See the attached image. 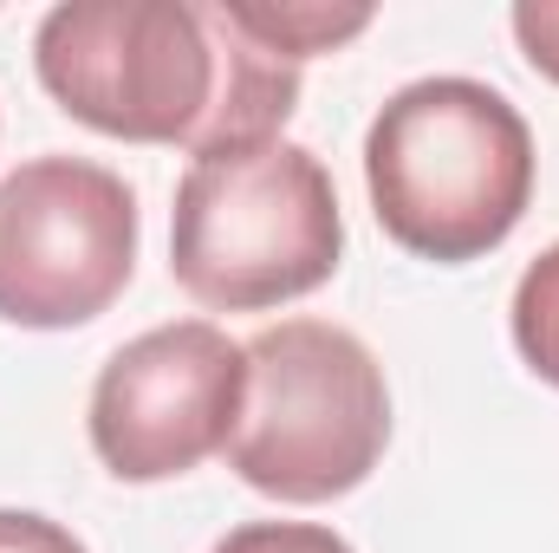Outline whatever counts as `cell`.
I'll return each instance as SVG.
<instances>
[{
    "label": "cell",
    "mask_w": 559,
    "mask_h": 553,
    "mask_svg": "<svg viewBox=\"0 0 559 553\" xmlns=\"http://www.w3.org/2000/svg\"><path fill=\"white\" fill-rule=\"evenodd\" d=\"M33 72L85 131L189 156L280 138L299 105V66L228 0H66L33 33Z\"/></svg>",
    "instance_id": "cell-1"
},
{
    "label": "cell",
    "mask_w": 559,
    "mask_h": 553,
    "mask_svg": "<svg viewBox=\"0 0 559 553\" xmlns=\"http://www.w3.org/2000/svg\"><path fill=\"white\" fill-rule=\"evenodd\" d=\"M365 189L397 248L436 268L481 261L534 202V131L481 79H417L371 118Z\"/></svg>",
    "instance_id": "cell-2"
},
{
    "label": "cell",
    "mask_w": 559,
    "mask_h": 553,
    "mask_svg": "<svg viewBox=\"0 0 559 553\" xmlns=\"http://www.w3.org/2000/svg\"><path fill=\"white\" fill-rule=\"evenodd\" d=\"M345 215L306 143L195 156L169 209V274L209 313H267L338 274Z\"/></svg>",
    "instance_id": "cell-3"
},
{
    "label": "cell",
    "mask_w": 559,
    "mask_h": 553,
    "mask_svg": "<svg viewBox=\"0 0 559 553\" xmlns=\"http://www.w3.org/2000/svg\"><path fill=\"white\" fill-rule=\"evenodd\" d=\"M248 404L228 469L293 508L352 495L391 443V391L371 345L332 319H280L248 345Z\"/></svg>",
    "instance_id": "cell-4"
},
{
    "label": "cell",
    "mask_w": 559,
    "mask_h": 553,
    "mask_svg": "<svg viewBox=\"0 0 559 553\" xmlns=\"http://www.w3.org/2000/svg\"><path fill=\"white\" fill-rule=\"evenodd\" d=\"M138 268V196L92 156H33L0 176V319L92 326Z\"/></svg>",
    "instance_id": "cell-5"
},
{
    "label": "cell",
    "mask_w": 559,
    "mask_h": 553,
    "mask_svg": "<svg viewBox=\"0 0 559 553\" xmlns=\"http://www.w3.org/2000/svg\"><path fill=\"white\" fill-rule=\"evenodd\" d=\"M241 404L248 352L209 319H176L105 358L85 423L118 482H169L228 449Z\"/></svg>",
    "instance_id": "cell-6"
},
{
    "label": "cell",
    "mask_w": 559,
    "mask_h": 553,
    "mask_svg": "<svg viewBox=\"0 0 559 553\" xmlns=\"http://www.w3.org/2000/svg\"><path fill=\"white\" fill-rule=\"evenodd\" d=\"M235 20L280 59L306 66L312 52H338L371 26V7H325V0H228Z\"/></svg>",
    "instance_id": "cell-7"
},
{
    "label": "cell",
    "mask_w": 559,
    "mask_h": 553,
    "mask_svg": "<svg viewBox=\"0 0 559 553\" xmlns=\"http://www.w3.org/2000/svg\"><path fill=\"white\" fill-rule=\"evenodd\" d=\"M508 319H514V345H521L527 372L559 391V242L521 274Z\"/></svg>",
    "instance_id": "cell-8"
},
{
    "label": "cell",
    "mask_w": 559,
    "mask_h": 553,
    "mask_svg": "<svg viewBox=\"0 0 559 553\" xmlns=\"http://www.w3.org/2000/svg\"><path fill=\"white\" fill-rule=\"evenodd\" d=\"M209 553H352V541L319 521H248V528L222 534Z\"/></svg>",
    "instance_id": "cell-9"
},
{
    "label": "cell",
    "mask_w": 559,
    "mask_h": 553,
    "mask_svg": "<svg viewBox=\"0 0 559 553\" xmlns=\"http://www.w3.org/2000/svg\"><path fill=\"white\" fill-rule=\"evenodd\" d=\"M508 20H514V39H521L527 66L559 85V0H521Z\"/></svg>",
    "instance_id": "cell-10"
},
{
    "label": "cell",
    "mask_w": 559,
    "mask_h": 553,
    "mask_svg": "<svg viewBox=\"0 0 559 553\" xmlns=\"http://www.w3.org/2000/svg\"><path fill=\"white\" fill-rule=\"evenodd\" d=\"M0 553H92L72 528L33 515V508H0Z\"/></svg>",
    "instance_id": "cell-11"
}]
</instances>
